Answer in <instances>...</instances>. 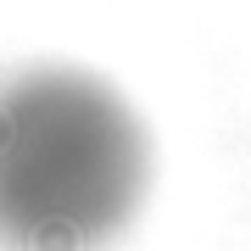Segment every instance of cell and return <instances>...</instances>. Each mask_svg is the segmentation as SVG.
Wrapping results in <instances>:
<instances>
[{"label":"cell","instance_id":"obj_1","mask_svg":"<svg viewBox=\"0 0 251 251\" xmlns=\"http://www.w3.org/2000/svg\"><path fill=\"white\" fill-rule=\"evenodd\" d=\"M156 134L123 84L78 62L0 78V240L90 251L151 196Z\"/></svg>","mask_w":251,"mask_h":251}]
</instances>
